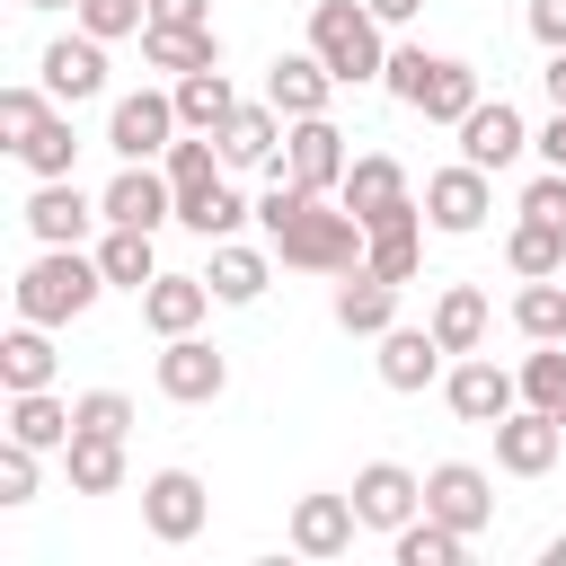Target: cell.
<instances>
[{
  "label": "cell",
  "mask_w": 566,
  "mask_h": 566,
  "mask_svg": "<svg viewBox=\"0 0 566 566\" xmlns=\"http://www.w3.org/2000/svg\"><path fill=\"white\" fill-rule=\"evenodd\" d=\"M203 310H212V283L203 274H150V292H142V327L150 336H195Z\"/></svg>",
  "instance_id": "7402d4cb"
},
{
  "label": "cell",
  "mask_w": 566,
  "mask_h": 566,
  "mask_svg": "<svg viewBox=\"0 0 566 566\" xmlns=\"http://www.w3.org/2000/svg\"><path fill=\"white\" fill-rule=\"evenodd\" d=\"M18 159L35 168V177H71V159H80V133H71V106H53L27 142H18Z\"/></svg>",
  "instance_id": "8d00e7d4"
},
{
  "label": "cell",
  "mask_w": 566,
  "mask_h": 566,
  "mask_svg": "<svg viewBox=\"0 0 566 566\" xmlns=\"http://www.w3.org/2000/svg\"><path fill=\"white\" fill-rule=\"evenodd\" d=\"M380 27H407V18H424V0H363Z\"/></svg>",
  "instance_id": "c3c4849f"
},
{
  "label": "cell",
  "mask_w": 566,
  "mask_h": 566,
  "mask_svg": "<svg viewBox=\"0 0 566 566\" xmlns=\"http://www.w3.org/2000/svg\"><path fill=\"white\" fill-rule=\"evenodd\" d=\"M35 71H44V88H53V106H88V97L106 88V44H97L88 27H80V35H53Z\"/></svg>",
  "instance_id": "e0dca14e"
},
{
  "label": "cell",
  "mask_w": 566,
  "mask_h": 566,
  "mask_svg": "<svg viewBox=\"0 0 566 566\" xmlns=\"http://www.w3.org/2000/svg\"><path fill=\"white\" fill-rule=\"evenodd\" d=\"M9 433L35 442V451H62V442L80 433V416H71L53 389H9Z\"/></svg>",
  "instance_id": "1f68e13d"
},
{
  "label": "cell",
  "mask_w": 566,
  "mask_h": 566,
  "mask_svg": "<svg viewBox=\"0 0 566 566\" xmlns=\"http://www.w3.org/2000/svg\"><path fill=\"white\" fill-rule=\"evenodd\" d=\"M71 416H80L88 433H133V398H124V389H80Z\"/></svg>",
  "instance_id": "b9f144b4"
},
{
  "label": "cell",
  "mask_w": 566,
  "mask_h": 566,
  "mask_svg": "<svg viewBox=\"0 0 566 566\" xmlns=\"http://www.w3.org/2000/svg\"><path fill=\"white\" fill-rule=\"evenodd\" d=\"M539 88H548V106H566V44L548 53V71H539Z\"/></svg>",
  "instance_id": "681fc988"
},
{
  "label": "cell",
  "mask_w": 566,
  "mask_h": 566,
  "mask_svg": "<svg viewBox=\"0 0 566 566\" xmlns=\"http://www.w3.org/2000/svg\"><path fill=\"white\" fill-rule=\"evenodd\" d=\"M354 531H363L354 495H301V504H292V548H301V557H318V566H327V557H345V548H354Z\"/></svg>",
  "instance_id": "ffe728a7"
},
{
  "label": "cell",
  "mask_w": 566,
  "mask_h": 566,
  "mask_svg": "<svg viewBox=\"0 0 566 566\" xmlns=\"http://www.w3.org/2000/svg\"><path fill=\"white\" fill-rule=\"evenodd\" d=\"M336 203L371 230V221H398V212H424L416 195H407V168L389 159V150H363L354 168H345V186H336Z\"/></svg>",
  "instance_id": "8fae6325"
},
{
  "label": "cell",
  "mask_w": 566,
  "mask_h": 566,
  "mask_svg": "<svg viewBox=\"0 0 566 566\" xmlns=\"http://www.w3.org/2000/svg\"><path fill=\"white\" fill-rule=\"evenodd\" d=\"M389 557H398V566H460V557H469V531H451V522L416 513L407 531H389Z\"/></svg>",
  "instance_id": "e575fe53"
},
{
  "label": "cell",
  "mask_w": 566,
  "mask_h": 566,
  "mask_svg": "<svg viewBox=\"0 0 566 566\" xmlns=\"http://www.w3.org/2000/svg\"><path fill=\"white\" fill-rule=\"evenodd\" d=\"M363 265H371V274H389V283H416V265H424V212L371 221V230H363Z\"/></svg>",
  "instance_id": "d4e9b609"
},
{
  "label": "cell",
  "mask_w": 566,
  "mask_h": 566,
  "mask_svg": "<svg viewBox=\"0 0 566 566\" xmlns=\"http://www.w3.org/2000/svg\"><path fill=\"white\" fill-rule=\"evenodd\" d=\"M97 203H106V221H124V230H159V221H177V186H168V168H150V159H124L115 186H106Z\"/></svg>",
  "instance_id": "9a60e30c"
},
{
  "label": "cell",
  "mask_w": 566,
  "mask_h": 566,
  "mask_svg": "<svg viewBox=\"0 0 566 566\" xmlns=\"http://www.w3.org/2000/svg\"><path fill=\"white\" fill-rule=\"evenodd\" d=\"M44 115H53V88H27V80H18V88H0V142H9V150H18Z\"/></svg>",
  "instance_id": "ab89813d"
},
{
  "label": "cell",
  "mask_w": 566,
  "mask_h": 566,
  "mask_svg": "<svg viewBox=\"0 0 566 566\" xmlns=\"http://www.w3.org/2000/svg\"><path fill=\"white\" fill-rule=\"evenodd\" d=\"M310 53H318L345 88H363V80L389 71V27H380L363 0H310Z\"/></svg>",
  "instance_id": "3957f363"
},
{
  "label": "cell",
  "mask_w": 566,
  "mask_h": 566,
  "mask_svg": "<svg viewBox=\"0 0 566 566\" xmlns=\"http://www.w3.org/2000/svg\"><path fill=\"white\" fill-rule=\"evenodd\" d=\"M53 371H62V354H53V327L18 318V327L0 336V389H53Z\"/></svg>",
  "instance_id": "4316f807"
},
{
  "label": "cell",
  "mask_w": 566,
  "mask_h": 566,
  "mask_svg": "<svg viewBox=\"0 0 566 566\" xmlns=\"http://www.w3.org/2000/svg\"><path fill=\"white\" fill-rule=\"evenodd\" d=\"M442 398H451V416L460 424H504L513 407H522V371H504V363H486V354H460L451 371H442Z\"/></svg>",
  "instance_id": "8992f818"
},
{
  "label": "cell",
  "mask_w": 566,
  "mask_h": 566,
  "mask_svg": "<svg viewBox=\"0 0 566 566\" xmlns=\"http://www.w3.org/2000/svg\"><path fill=\"white\" fill-rule=\"evenodd\" d=\"M371 345H380V354H371V363H380V389H407V398H416V389L442 380V336H433V327H389V336H371Z\"/></svg>",
  "instance_id": "d6986e66"
},
{
  "label": "cell",
  "mask_w": 566,
  "mask_h": 566,
  "mask_svg": "<svg viewBox=\"0 0 566 566\" xmlns=\"http://www.w3.org/2000/svg\"><path fill=\"white\" fill-rule=\"evenodd\" d=\"M177 133H186L177 124V88H133V97L106 106V150L115 159H159Z\"/></svg>",
  "instance_id": "5b68a950"
},
{
  "label": "cell",
  "mask_w": 566,
  "mask_h": 566,
  "mask_svg": "<svg viewBox=\"0 0 566 566\" xmlns=\"http://www.w3.org/2000/svg\"><path fill=\"white\" fill-rule=\"evenodd\" d=\"M336 88H345V80H336L318 53H274V71H265V97H274L292 124H301V115H327Z\"/></svg>",
  "instance_id": "44dd1931"
},
{
  "label": "cell",
  "mask_w": 566,
  "mask_h": 566,
  "mask_svg": "<svg viewBox=\"0 0 566 566\" xmlns=\"http://www.w3.org/2000/svg\"><path fill=\"white\" fill-rule=\"evenodd\" d=\"M283 124H292V115H283L274 97H256V106H239L212 142H221V159H230V168H274V159H283V150H274V142H283Z\"/></svg>",
  "instance_id": "603a6c76"
},
{
  "label": "cell",
  "mask_w": 566,
  "mask_h": 566,
  "mask_svg": "<svg viewBox=\"0 0 566 566\" xmlns=\"http://www.w3.org/2000/svg\"><path fill=\"white\" fill-rule=\"evenodd\" d=\"M150 239H159V230H124V221H106L97 265H106L115 292H150V274H159V248H150Z\"/></svg>",
  "instance_id": "4dcf8cb0"
},
{
  "label": "cell",
  "mask_w": 566,
  "mask_h": 566,
  "mask_svg": "<svg viewBox=\"0 0 566 566\" xmlns=\"http://www.w3.org/2000/svg\"><path fill=\"white\" fill-rule=\"evenodd\" d=\"M221 389H230L221 345H203V336H159V398H177V407H212Z\"/></svg>",
  "instance_id": "7c38bea8"
},
{
  "label": "cell",
  "mask_w": 566,
  "mask_h": 566,
  "mask_svg": "<svg viewBox=\"0 0 566 566\" xmlns=\"http://www.w3.org/2000/svg\"><path fill=\"white\" fill-rule=\"evenodd\" d=\"M150 27H212L203 0H150Z\"/></svg>",
  "instance_id": "f6af8a7d"
},
{
  "label": "cell",
  "mask_w": 566,
  "mask_h": 566,
  "mask_svg": "<svg viewBox=\"0 0 566 566\" xmlns=\"http://www.w3.org/2000/svg\"><path fill=\"white\" fill-rule=\"evenodd\" d=\"M424 513L478 539V531L495 522V478H486V469H469V460H433V469H424Z\"/></svg>",
  "instance_id": "30bf717a"
},
{
  "label": "cell",
  "mask_w": 566,
  "mask_h": 566,
  "mask_svg": "<svg viewBox=\"0 0 566 566\" xmlns=\"http://www.w3.org/2000/svg\"><path fill=\"white\" fill-rule=\"evenodd\" d=\"M71 18H80L97 44H115V35H142V27H150V0H80Z\"/></svg>",
  "instance_id": "f35d334b"
},
{
  "label": "cell",
  "mask_w": 566,
  "mask_h": 566,
  "mask_svg": "<svg viewBox=\"0 0 566 566\" xmlns=\"http://www.w3.org/2000/svg\"><path fill=\"white\" fill-rule=\"evenodd\" d=\"M522 212H531V221H557V230H566V168H539V177L522 186Z\"/></svg>",
  "instance_id": "ee69618b"
},
{
  "label": "cell",
  "mask_w": 566,
  "mask_h": 566,
  "mask_svg": "<svg viewBox=\"0 0 566 566\" xmlns=\"http://www.w3.org/2000/svg\"><path fill=\"white\" fill-rule=\"evenodd\" d=\"M230 115H239V88L221 80V62H212V71H186V80H177V124H186V133H221Z\"/></svg>",
  "instance_id": "d6a6232c"
},
{
  "label": "cell",
  "mask_w": 566,
  "mask_h": 566,
  "mask_svg": "<svg viewBox=\"0 0 566 566\" xmlns=\"http://www.w3.org/2000/svg\"><path fill=\"white\" fill-rule=\"evenodd\" d=\"M531 35L557 53V44H566V0H531Z\"/></svg>",
  "instance_id": "bcb514c9"
},
{
  "label": "cell",
  "mask_w": 566,
  "mask_h": 566,
  "mask_svg": "<svg viewBox=\"0 0 566 566\" xmlns=\"http://www.w3.org/2000/svg\"><path fill=\"white\" fill-rule=\"evenodd\" d=\"M451 133H460V159H478L486 177H495V168H513V159L531 150V124H522V106H504V97H478V106H469Z\"/></svg>",
  "instance_id": "4fadbf2b"
},
{
  "label": "cell",
  "mask_w": 566,
  "mask_h": 566,
  "mask_svg": "<svg viewBox=\"0 0 566 566\" xmlns=\"http://www.w3.org/2000/svg\"><path fill=\"white\" fill-rule=\"evenodd\" d=\"M354 513H363V531H407L424 513V478L398 460H371V469H354Z\"/></svg>",
  "instance_id": "5bb4252c"
},
{
  "label": "cell",
  "mask_w": 566,
  "mask_h": 566,
  "mask_svg": "<svg viewBox=\"0 0 566 566\" xmlns=\"http://www.w3.org/2000/svg\"><path fill=\"white\" fill-rule=\"evenodd\" d=\"M62 469H71V495H115L124 486V433H71L62 442Z\"/></svg>",
  "instance_id": "83f0119b"
},
{
  "label": "cell",
  "mask_w": 566,
  "mask_h": 566,
  "mask_svg": "<svg viewBox=\"0 0 566 566\" xmlns=\"http://www.w3.org/2000/svg\"><path fill=\"white\" fill-rule=\"evenodd\" d=\"M522 407H539V416H557V424H566V345L522 354Z\"/></svg>",
  "instance_id": "74e56055"
},
{
  "label": "cell",
  "mask_w": 566,
  "mask_h": 566,
  "mask_svg": "<svg viewBox=\"0 0 566 566\" xmlns=\"http://www.w3.org/2000/svg\"><path fill=\"white\" fill-rule=\"evenodd\" d=\"M88 221H106V203H88L71 177H35V195H27V230H35V248H80Z\"/></svg>",
  "instance_id": "2e32d148"
},
{
  "label": "cell",
  "mask_w": 566,
  "mask_h": 566,
  "mask_svg": "<svg viewBox=\"0 0 566 566\" xmlns=\"http://www.w3.org/2000/svg\"><path fill=\"white\" fill-rule=\"evenodd\" d=\"M27 9H80V0H27Z\"/></svg>",
  "instance_id": "816d5d0a"
},
{
  "label": "cell",
  "mask_w": 566,
  "mask_h": 566,
  "mask_svg": "<svg viewBox=\"0 0 566 566\" xmlns=\"http://www.w3.org/2000/svg\"><path fill=\"white\" fill-rule=\"evenodd\" d=\"M142 522H150V539H159V548H186V539L212 522L203 478H195V469H159V478H142Z\"/></svg>",
  "instance_id": "ba28073f"
},
{
  "label": "cell",
  "mask_w": 566,
  "mask_h": 566,
  "mask_svg": "<svg viewBox=\"0 0 566 566\" xmlns=\"http://www.w3.org/2000/svg\"><path fill=\"white\" fill-rule=\"evenodd\" d=\"M424 327L442 336V354H478V345H486V292H478V283H442Z\"/></svg>",
  "instance_id": "f1b7e54d"
},
{
  "label": "cell",
  "mask_w": 566,
  "mask_h": 566,
  "mask_svg": "<svg viewBox=\"0 0 566 566\" xmlns=\"http://www.w3.org/2000/svg\"><path fill=\"white\" fill-rule=\"evenodd\" d=\"M531 142H539V159H548V168H566V106H557V115H548Z\"/></svg>",
  "instance_id": "7dc6e473"
},
{
  "label": "cell",
  "mask_w": 566,
  "mask_h": 566,
  "mask_svg": "<svg viewBox=\"0 0 566 566\" xmlns=\"http://www.w3.org/2000/svg\"><path fill=\"white\" fill-rule=\"evenodd\" d=\"M380 88H389L407 115H424V124H460V115L478 106V71L451 62V53H424V44H389Z\"/></svg>",
  "instance_id": "6da1fadb"
},
{
  "label": "cell",
  "mask_w": 566,
  "mask_h": 566,
  "mask_svg": "<svg viewBox=\"0 0 566 566\" xmlns=\"http://www.w3.org/2000/svg\"><path fill=\"white\" fill-rule=\"evenodd\" d=\"M292 186H310V195H336L345 186V133L327 124V115H301V124H283V159H274Z\"/></svg>",
  "instance_id": "9c48e42d"
},
{
  "label": "cell",
  "mask_w": 566,
  "mask_h": 566,
  "mask_svg": "<svg viewBox=\"0 0 566 566\" xmlns=\"http://www.w3.org/2000/svg\"><path fill=\"white\" fill-rule=\"evenodd\" d=\"M142 62L150 71H177V80L186 71H212L221 62V35L212 27H142Z\"/></svg>",
  "instance_id": "f546056e"
},
{
  "label": "cell",
  "mask_w": 566,
  "mask_h": 566,
  "mask_svg": "<svg viewBox=\"0 0 566 566\" xmlns=\"http://www.w3.org/2000/svg\"><path fill=\"white\" fill-rule=\"evenodd\" d=\"M513 327H522L531 345H566V274H531V283L513 292Z\"/></svg>",
  "instance_id": "836d02e7"
},
{
  "label": "cell",
  "mask_w": 566,
  "mask_h": 566,
  "mask_svg": "<svg viewBox=\"0 0 566 566\" xmlns=\"http://www.w3.org/2000/svg\"><path fill=\"white\" fill-rule=\"evenodd\" d=\"M97 292H106V265H97V256H80V248H44V256L18 274V318H35V327H71V318L97 310Z\"/></svg>",
  "instance_id": "7a4b0ae2"
},
{
  "label": "cell",
  "mask_w": 566,
  "mask_h": 566,
  "mask_svg": "<svg viewBox=\"0 0 566 566\" xmlns=\"http://www.w3.org/2000/svg\"><path fill=\"white\" fill-rule=\"evenodd\" d=\"M265 239H274V256H283V265H301V274H354V265H363V221H354L345 203L327 212L318 195H310L292 221H274Z\"/></svg>",
  "instance_id": "277c9868"
},
{
  "label": "cell",
  "mask_w": 566,
  "mask_h": 566,
  "mask_svg": "<svg viewBox=\"0 0 566 566\" xmlns=\"http://www.w3.org/2000/svg\"><path fill=\"white\" fill-rule=\"evenodd\" d=\"M557 442H566V424H557V416L513 407V416L495 424V469H504V478H548V469H557Z\"/></svg>",
  "instance_id": "ac0fdd59"
},
{
  "label": "cell",
  "mask_w": 566,
  "mask_h": 566,
  "mask_svg": "<svg viewBox=\"0 0 566 566\" xmlns=\"http://www.w3.org/2000/svg\"><path fill=\"white\" fill-rule=\"evenodd\" d=\"M336 327H345V336H389V327H398V283L371 274V265H354V274L336 283Z\"/></svg>",
  "instance_id": "cb8c5ba5"
},
{
  "label": "cell",
  "mask_w": 566,
  "mask_h": 566,
  "mask_svg": "<svg viewBox=\"0 0 566 566\" xmlns=\"http://www.w3.org/2000/svg\"><path fill=\"white\" fill-rule=\"evenodd\" d=\"M35 460H44L35 442H18V433L0 442V504H35Z\"/></svg>",
  "instance_id": "7bdbcfd3"
},
{
  "label": "cell",
  "mask_w": 566,
  "mask_h": 566,
  "mask_svg": "<svg viewBox=\"0 0 566 566\" xmlns=\"http://www.w3.org/2000/svg\"><path fill=\"white\" fill-rule=\"evenodd\" d=\"M203 283H212V301H230V310H248V301H265V283H274V265H265V248H239V239H212V265H203Z\"/></svg>",
  "instance_id": "484cf974"
},
{
  "label": "cell",
  "mask_w": 566,
  "mask_h": 566,
  "mask_svg": "<svg viewBox=\"0 0 566 566\" xmlns=\"http://www.w3.org/2000/svg\"><path fill=\"white\" fill-rule=\"evenodd\" d=\"M248 212H256V203H239V195H230V186H212V195H203V203H195V212H177V221H186V230H195V239H230V230H239V221H248Z\"/></svg>",
  "instance_id": "60d3db41"
},
{
  "label": "cell",
  "mask_w": 566,
  "mask_h": 566,
  "mask_svg": "<svg viewBox=\"0 0 566 566\" xmlns=\"http://www.w3.org/2000/svg\"><path fill=\"white\" fill-rule=\"evenodd\" d=\"M539 566H566V539H548V548H539Z\"/></svg>",
  "instance_id": "f907efd6"
},
{
  "label": "cell",
  "mask_w": 566,
  "mask_h": 566,
  "mask_svg": "<svg viewBox=\"0 0 566 566\" xmlns=\"http://www.w3.org/2000/svg\"><path fill=\"white\" fill-rule=\"evenodd\" d=\"M486 212H495V186H486V168H478V159H451V168H433V177H424V221H433L442 239L486 230Z\"/></svg>",
  "instance_id": "52a82bcc"
},
{
  "label": "cell",
  "mask_w": 566,
  "mask_h": 566,
  "mask_svg": "<svg viewBox=\"0 0 566 566\" xmlns=\"http://www.w3.org/2000/svg\"><path fill=\"white\" fill-rule=\"evenodd\" d=\"M504 265H513L522 283H531V274H566V230L522 212V221H513V239H504Z\"/></svg>",
  "instance_id": "d590c367"
}]
</instances>
